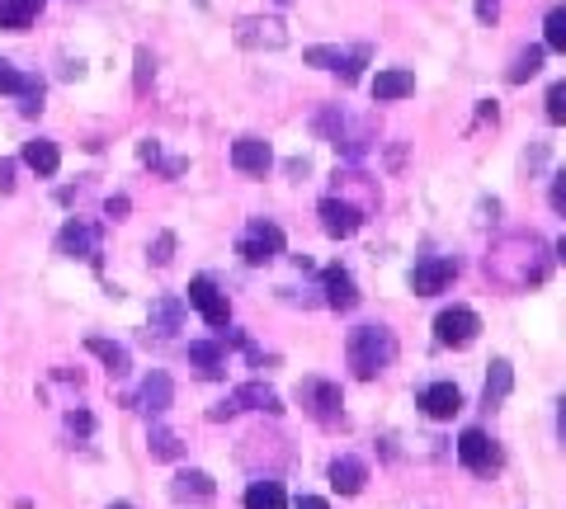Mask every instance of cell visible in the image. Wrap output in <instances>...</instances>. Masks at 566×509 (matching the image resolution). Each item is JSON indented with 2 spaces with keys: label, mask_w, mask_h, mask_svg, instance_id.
<instances>
[{
  "label": "cell",
  "mask_w": 566,
  "mask_h": 509,
  "mask_svg": "<svg viewBox=\"0 0 566 509\" xmlns=\"http://www.w3.org/2000/svg\"><path fill=\"white\" fill-rule=\"evenodd\" d=\"M137 156H142L147 165H156V161H161V147H156V142H142V147H137Z\"/></svg>",
  "instance_id": "60d3db41"
},
{
  "label": "cell",
  "mask_w": 566,
  "mask_h": 509,
  "mask_svg": "<svg viewBox=\"0 0 566 509\" xmlns=\"http://www.w3.org/2000/svg\"><path fill=\"white\" fill-rule=\"evenodd\" d=\"M364 481H368V467L354 453H340V458L331 462V486L340 495H359L364 491Z\"/></svg>",
  "instance_id": "e0dca14e"
},
{
  "label": "cell",
  "mask_w": 566,
  "mask_h": 509,
  "mask_svg": "<svg viewBox=\"0 0 566 509\" xmlns=\"http://www.w3.org/2000/svg\"><path fill=\"white\" fill-rule=\"evenodd\" d=\"M147 448H151V458H166V462H175L184 453L180 448V439L170 434V429H161V425H151V434H147Z\"/></svg>",
  "instance_id": "83f0119b"
},
{
  "label": "cell",
  "mask_w": 566,
  "mask_h": 509,
  "mask_svg": "<svg viewBox=\"0 0 566 509\" xmlns=\"http://www.w3.org/2000/svg\"><path fill=\"white\" fill-rule=\"evenodd\" d=\"M57 250H62V255H71V260L100 264V231L85 227V222H67V227H62V236H57Z\"/></svg>",
  "instance_id": "30bf717a"
},
{
  "label": "cell",
  "mask_w": 566,
  "mask_h": 509,
  "mask_svg": "<svg viewBox=\"0 0 566 509\" xmlns=\"http://www.w3.org/2000/svg\"><path fill=\"white\" fill-rule=\"evenodd\" d=\"M345 359H350L354 378L373 382L378 373H387L397 363V335L387 326H354L350 340H345Z\"/></svg>",
  "instance_id": "6da1fadb"
},
{
  "label": "cell",
  "mask_w": 566,
  "mask_h": 509,
  "mask_svg": "<svg viewBox=\"0 0 566 509\" xmlns=\"http://www.w3.org/2000/svg\"><path fill=\"white\" fill-rule=\"evenodd\" d=\"M170 255H175V236L166 231V236H156V246H151V260H156V264H170Z\"/></svg>",
  "instance_id": "e575fe53"
},
{
  "label": "cell",
  "mask_w": 566,
  "mask_h": 509,
  "mask_svg": "<svg viewBox=\"0 0 566 509\" xmlns=\"http://www.w3.org/2000/svg\"><path fill=\"white\" fill-rule=\"evenodd\" d=\"M67 425L76 429V434H90V429H95V420H90L85 411H71V415H67Z\"/></svg>",
  "instance_id": "f35d334b"
},
{
  "label": "cell",
  "mask_w": 566,
  "mask_h": 509,
  "mask_svg": "<svg viewBox=\"0 0 566 509\" xmlns=\"http://www.w3.org/2000/svg\"><path fill=\"white\" fill-rule=\"evenodd\" d=\"M189 363H194L199 378H208V382H217L227 373V354H222V345H213V340H194V345H189Z\"/></svg>",
  "instance_id": "ac0fdd59"
},
{
  "label": "cell",
  "mask_w": 566,
  "mask_h": 509,
  "mask_svg": "<svg viewBox=\"0 0 566 509\" xmlns=\"http://www.w3.org/2000/svg\"><path fill=\"white\" fill-rule=\"evenodd\" d=\"M496 15H500V0H477V19L482 24H496Z\"/></svg>",
  "instance_id": "74e56055"
},
{
  "label": "cell",
  "mask_w": 566,
  "mask_h": 509,
  "mask_svg": "<svg viewBox=\"0 0 566 509\" xmlns=\"http://www.w3.org/2000/svg\"><path fill=\"white\" fill-rule=\"evenodd\" d=\"M510 387H515V368L505 359L491 363V378H486L482 387V401H486V411H496V406H505V396H510Z\"/></svg>",
  "instance_id": "44dd1931"
},
{
  "label": "cell",
  "mask_w": 566,
  "mask_h": 509,
  "mask_svg": "<svg viewBox=\"0 0 566 509\" xmlns=\"http://www.w3.org/2000/svg\"><path fill=\"white\" fill-rule=\"evenodd\" d=\"M302 57H307V66H326V71H340L350 52H340V48H307Z\"/></svg>",
  "instance_id": "f546056e"
},
{
  "label": "cell",
  "mask_w": 566,
  "mask_h": 509,
  "mask_svg": "<svg viewBox=\"0 0 566 509\" xmlns=\"http://www.w3.org/2000/svg\"><path fill=\"white\" fill-rule=\"evenodd\" d=\"M170 495H175V500H213L217 486L208 472H180L175 486H170Z\"/></svg>",
  "instance_id": "cb8c5ba5"
},
{
  "label": "cell",
  "mask_w": 566,
  "mask_h": 509,
  "mask_svg": "<svg viewBox=\"0 0 566 509\" xmlns=\"http://www.w3.org/2000/svg\"><path fill=\"white\" fill-rule=\"evenodd\" d=\"M477 335H482V316L472 312V307H444V312L434 316V340L439 345L467 349Z\"/></svg>",
  "instance_id": "7a4b0ae2"
},
{
  "label": "cell",
  "mask_w": 566,
  "mask_h": 509,
  "mask_svg": "<svg viewBox=\"0 0 566 509\" xmlns=\"http://www.w3.org/2000/svg\"><path fill=\"white\" fill-rule=\"evenodd\" d=\"M279 5H288V0H279Z\"/></svg>",
  "instance_id": "bcb514c9"
},
{
  "label": "cell",
  "mask_w": 566,
  "mask_h": 509,
  "mask_svg": "<svg viewBox=\"0 0 566 509\" xmlns=\"http://www.w3.org/2000/svg\"><path fill=\"white\" fill-rule=\"evenodd\" d=\"M236 250H241V260H246V264L260 269V264H269V260H279V255H283V231L274 227V222H265V217H255Z\"/></svg>",
  "instance_id": "277c9868"
},
{
  "label": "cell",
  "mask_w": 566,
  "mask_h": 509,
  "mask_svg": "<svg viewBox=\"0 0 566 509\" xmlns=\"http://www.w3.org/2000/svg\"><path fill=\"white\" fill-rule=\"evenodd\" d=\"M538 71H543V48H524V52H515V62H510V81L524 85L529 76H538Z\"/></svg>",
  "instance_id": "4316f807"
},
{
  "label": "cell",
  "mask_w": 566,
  "mask_h": 509,
  "mask_svg": "<svg viewBox=\"0 0 566 509\" xmlns=\"http://www.w3.org/2000/svg\"><path fill=\"white\" fill-rule=\"evenodd\" d=\"M43 10V0H0V29H29Z\"/></svg>",
  "instance_id": "603a6c76"
},
{
  "label": "cell",
  "mask_w": 566,
  "mask_h": 509,
  "mask_svg": "<svg viewBox=\"0 0 566 509\" xmlns=\"http://www.w3.org/2000/svg\"><path fill=\"white\" fill-rule=\"evenodd\" d=\"M147 81H151V52L142 48L137 52V90H147Z\"/></svg>",
  "instance_id": "8d00e7d4"
},
{
  "label": "cell",
  "mask_w": 566,
  "mask_h": 509,
  "mask_svg": "<svg viewBox=\"0 0 566 509\" xmlns=\"http://www.w3.org/2000/svg\"><path fill=\"white\" fill-rule=\"evenodd\" d=\"M557 260H562V264H566V241H557Z\"/></svg>",
  "instance_id": "ee69618b"
},
{
  "label": "cell",
  "mask_w": 566,
  "mask_h": 509,
  "mask_svg": "<svg viewBox=\"0 0 566 509\" xmlns=\"http://www.w3.org/2000/svg\"><path fill=\"white\" fill-rule=\"evenodd\" d=\"M557 439H562V448H566V396L557 401Z\"/></svg>",
  "instance_id": "b9f144b4"
},
{
  "label": "cell",
  "mask_w": 566,
  "mask_h": 509,
  "mask_svg": "<svg viewBox=\"0 0 566 509\" xmlns=\"http://www.w3.org/2000/svg\"><path fill=\"white\" fill-rule=\"evenodd\" d=\"M321 231H326V236H335V241H345V236H354V231H359V222H364V213H359V208H354L350 198H321Z\"/></svg>",
  "instance_id": "ba28073f"
},
{
  "label": "cell",
  "mask_w": 566,
  "mask_h": 509,
  "mask_svg": "<svg viewBox=\"0 0 566 509\" xmlns=\"http://www.w3.org/2000/svg\"><path fill=\"white\" fill-rule=\"evenodd\" d=\"M19 109L29 118L43 109V81H38V76H24V85H19Z\"/></svg>",
  "instance_id": "f1b7e54d"
},
{
  "label": "cell",
  "mask_w": 566,
  "mask_h": 509,
  "mask_svg": "<svg viewBox=\"0 0 566 509\" xmlns=\"http://www.w3.org/2000/svg\"><path fill=\"white\" fill-rule=\"evenodd\" d=\"M453 279H458V260H453V255L420 260L416 269H411V293H416V297H434V293H444Z\"/></svg>",
  "instance_id": "8992f818"
},
{
  "label": "cell",
  "mask_w": 566,
  "mask_h": 509,
  "mask_svg": "<svg viewBox=\"0 0 566 509\" xmlns=\"http://www.w3.org/2000/svg\"><path fill=\"white\" fill-rule=\"evenodd\" d=\"M548 198H552V208L566 217V170H557L552 175V189H548Z\"/></svg>",
  "instance_id": "836d02e7"
},
{
  "label": "cell",
  "mask_w": 566,
  "mask_h": 509,
  "mask_svg": "<svg viewBox=\"0 0 566 509\" xmlns=\"http://www.w3.org/2000/svg\"><path fill=\"white\" fill-rule=\"evenodd\" d=\"M298 509H331V505H326L321 495H302V500H298Z\"/></svg>",
  "instance_id": "7bdbcfd3"
},
{
  "label": "cell",
  "mask_w": 566,
  "mask_h": 509,
  "mask_svg": "<svg viewBox=\"0 0 566 509\" xmlns=\"http://www.w3.org/2000/svg\"><path fill=\"white\" fill-rule=\"evenodd\" d=\"M85 349H90V354H95V359H100L104 368L114 373V378H128V373H133V359H128V349L114 345V340H104V335H90V340H85Z\"/></svg>",
  "instance_id": "d6986e66"
},
{
  "label": "cell",
  "mask_w": 566,
  "mask_h": 509,
  "mask_svg": "<svg viewBox=\"0 0 566 509\" xmlns=\"http://www.w3.org/2000/svg\"><path fill=\"white\" fill-rule=\"evenodd\" d=\"M109 509H133V505H109Z\"/></svg>",
  "instance_id": "f6af8a7d"
},
{
  "label": "cell",
  "mask_w": 566,
  "mask_h": 509,
  "mask_svg": "<svg viewBox=\"0 0 566 509\" xmlns=\"http://www.w3.org/2000/svg\"><path fill=\"white\" fill-rule=\"evenodd\" d=\"M232 406L236 411H265V415H283V401L274 387L265 382H246V387H236L232 392Z\"/></svg>",
  "instance_id": "9a60e30c"
},
{
  "label": "cell",
  "mask_w": 566,
  "mask_h": 509,
  "mask_svg": "<svg viewBox=\"0 0 566 509\" xmlns=\"http://www.w3.org/2000/svg\"><path fill=\"white\" fill-rule=\"evenodd\" d=\"M189 307H194V312H199L213 330H227V321H232V307H227V297L217 293V283L203 279V274L189 283Z\"/></svg>",
  "instance_id": "5b68a950"
},
{
  "label": "cell",
  "mask_w": 566,
  "mask_h": 509,
  "mask_svg": "<svg viewBox=\"0 0 566 509\" xmlns=\"http://www.w3.org/2000/svg\"><path fill=\"white\" fill-rule=\"evenodd\" d=\"M321 288H326V307H331V312H354V307H359V288H354V279L340 264H331V269L321 274Z\"/></svg>",
  "instance_id": "5bb4252c"
},
{
  "label": "cell",
  "mask_w": 566,
  "mask_h": 509,
  "mask_svg": "<svg viewBox=\"0 0 566 509\" xmlns=\"http://www.w3.org/2000/svg\"><path fill=\"white\" fill-rule=\"evenodd\" d=\"M19 85H24V71H15V66L0 57V95H19Z\"/></svg>",
  "instance_id": "d6a6232c"
},
{
  "label": "cell",
  "mask_w": 566,
  "mask_h": 509,
  "mask_svg": "<svg viewBox=\"0 0 566 509\" xmlns=\"http://www.w3.org/2000/svg\"><path fill=\"white\" fill-rule=\"evenodd\" d=\"M298 401L307 406V415L317 420V425H340V406H345V396H340V387L326 378H307L298 387Z\"/></svg>",
  "instance_id": "3957f363"
},
{
  "label": "cell",
  "mask_w": 566,
  "mask_h": 509,
  "mask_svg": "<svg viewBox=\"0 0 566 509\" xmlns=\"http://www.w3.org/2000/svg\"><path fill=\"white\" fill-rule=\"evenodd\" d=\"M458 458H463L467 472H496L500 448H496L491 434H482V429H463V439H458Z\"/></svg>",
  "instance_id": "52a82bcc"
},
{
  "label": "cell",
  "mask_w": 566,
  "mask_h": 509,
  "mask_svg": "<svg viewBox=\"0 0 566 509\" xmlns=\"http://www.w3.org/2000/svg\"><path fill=\"white\" fill-rule=\"evenodd\" d=\"M128 208H133V203H128V198H123V194H114V198H109V203H104V213L114 217V222H123V217H128Z\"/></svg>",
  "instance_id": "d590c367"
},
{
  "label": "cell",
  "mask_w": 566,
  "mask_h": 509,
  "mask_svg": "<svg viewBox=\"0 0 566 509\" xmlns=\"http://www.w3.org/2000/svg\"><path fill=\"white\" fill-rule=\"evenodd\" d=\"M170 401H175V382H170L166 373H147L142 387H137V396H133V406L142 415H161Z\"/></svg>",
  "instance_id": "4fadbf2b"
},
{
  "label": "cell",
  "mask_w": 566,
  "mask_h": 509,
  "mask_svg": "<svg viewBox=\"0 0 566 509\" xmlns=\"http://www.w3.org/2000/svg\"><path fill=\"white\" fill-rule=\"evenodd\" d=\"M0 189H5V194L15 189V161H0Z\"/></svg>",
  "instance_id": "ab89813d"
},
{
  "label": "cell",
  "mask_w": 566,
  "mask_h": 509,
  "mask_svg": "<svg viewBox=\"0 0 566 509\" xmlns=\"http://www.w3.org/2000/svg\"><path fill=\"white\" fill-rule=\"evenodd\" d=\"M368 57H373V48H364V43H359V48H354L350 57H345V66H340V81H345V85L359 81V71L368 66Z\"/></svg>",
  "instance_id": "4dcf8cb0"
},
{
  "label": "cell",
  "mask_w": 566,
  "mask_h": 509,
  "mask_svg": "<svg viewBox=\"0 0 566 509\" xmlns=\"http://www.w3.org/2000/svg\"><path fill=\"white\" fill-rule=\"evenodd\" d=\"M236 43H241V48H283V43H288V29H283V19L246 15L236 24Z\"/></svg>",
  "instance_id": "9c48e42d"
},
{
  "label": "cell",
  "mask_w": 566,
  "mask_h": 509,
  "mask_svg": "<svg viewBox=\"0 0 566 509\" xmlns=\"http://www.w3.org/2000/svg\"><path fill=\"white\" fill-rule=\"evenodd\" d=\"M246 509H288V495L279 481H255L246 491Z\"/></svg>",
  "instance_id": "d4e9b609"
},
{
  "label": "cell",
  "mask_w": 566,
  "mask_h": 509,
  "mask_svg": "<svg viewBox=\"0 0 566 509\" xmlns=\"http://www.w3.org/2000/svg\"><path fill=\"white\" fill-rule=\"evenodd\" d=\"M232 165L241 175H265L274 165V151H269L265 137H236L232 142Z\"/></svg>",
  "instance_id": "7c38bea8"
},
{
  "label": "cell",
  "mask_w": 566,
  "mask_h": 509,
  "mask_svg": "<svg viewBox=\"0 0 566 509\" xmlns=\"http://www.w3.org/2000/svg\"><path fill=\"white\" fill-rule=\"evenodd\" d=\"M548 123H566V81L548 90Z\"/></svg>",
  "instance_id": "1f68e13d"
},
{
  "label": "cell",
  "mask_w": 566,
  "mask_h": 509,
  "mask_svg": "<svg viewBox=\"0 0 566 509\" xmlns=\"http://www.w3.org/2000/svg\"><path fill=\"white\" fill-rule=\"evenodd\" d=\"M406 95H416V76L406 66H392V71L373 76V99L378 104H392V99H406Z\"/></svg>",
  "instance_id": "2e32d148"
},
{
  "label": "cell",
  "mask_w": 566,
  "mask_h": 509,
  "mask_svg": "<svg viewBox=\"0 0 566 509\" xmlns=\"http://www.w3.org/2000/svg\"><path fill=\"white\" fill-rule=\"evenodd\" d=\"M416 406L430 415V420H453V415L463 411V392H458L453 382H430V387L420 392Z\"/></svg>",
  "instance_id": "8fae6325"
},
{
  "label": "cell",
  "mask_w": 566,
  "mask_h": 509,
  "mask_svg": "<svg viewBox=\"0 0 566 509\" xmlns=\"http://www.w3.org/2000/svg\"><path fill=\"white\" fill-rule=\"evenodd\" d=\"M151 330H161V335H175V330L184 326V302L180 297H156L151 302V312H147Z\"/></svg>",
  "instance_id": "7402d4cb"
},
{
  "label": "cell",
  "mask_w": 566,
  "mask_h": 509,
  "mask_svg": "<svg viewBox=\"0 0 566 509\" xmlns=\"http://www.w3.org/2000/svg\"><path fill=\"white\" fill-rule=\"evenodd\" d=\"M543 43L552 52H566V5H552L548 19H543Z\"/></svg>",
  "instance_id": "484cf974"
},
{
  "label": "cell",
  "mask_w": 566,
  "mask_h": 509,
  "mask_svg": "<svg viewBox=\"0 0 566 509\" xmlns=\"http://www.w3.org/2000/svg\"><path fill=\"white\" fill-rule=\"evenodd\" d=\"M24 165H29L34 175H57L62 151H57V142H48V137H34V142H24Z\"/></svg>",
  "instance_id": "ffe728a7"
}]
</instances>
